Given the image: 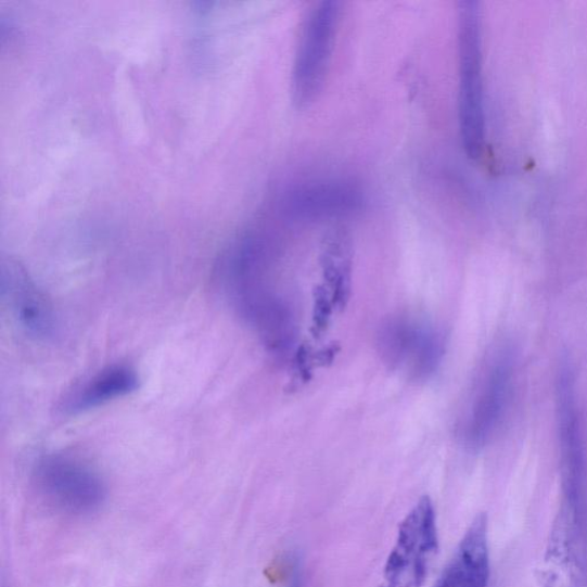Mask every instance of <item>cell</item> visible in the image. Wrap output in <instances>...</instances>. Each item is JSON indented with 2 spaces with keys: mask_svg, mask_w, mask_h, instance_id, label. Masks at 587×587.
<instances>
[{
  "mask_svg": "<svg viewBox=\"0 0 587 587\" xmlns=\"http://www.w3.org/2000/svg\"><path fill=\"white\" fill-rule=\"evenodd\" d=\"M459 127L469 157H481L485 143L481 13L475 2H462L458 13Z\"/></svg>",
  "mask_w": 587,
  "mask_h": 587,
  "instance_id": "6da1fadb",
  "label": "cell"
},
{
  "mask_svg": "<svg viewBox=\"0 0 587 587\" xmlns=\"http://www.w3.org/2000/svg\"><path fill=\"white\" fill-rule=\"evenodd\" d=\"M514 362L513 350L502 346L483 363L459 428L468 447L483 448L499 429L511 398Z\"/></svg>",
  "mask_w": 587,
  "mask_h": 587,
  "instance_id": "7a4b0ae2",
  "label": "cell"
},
{
  "mask_svg": "<svg viewBox=\"0 0 587 587\" xmlns=\"http://www.w3.org/2000/svg\"><path fill=\"white\" fill-rule=\"evenodd\" d=\"M438 551L434 505L422 497L403 520L380 587H422Z\"/></svg>",
  "mask_w": 587,
  "mask_h": 587,
  "instance_id": "3957f363",
  "label": "cell"
},
{
  "mask_svg": "<svg viewBox=\"0 0 587 587\" xmlns=\"http://www.w3.org/2000/svg\"><path fill=\"white\" fill-rule=\"evenodd\" d=\"M340 3L321 2L310 11L295 55L292 90L295 103L308 107L326 87L340 23Z\"/></svg>",
  "mask_w": 587,
  "mask_h": 587,
  "instance_id": "277c9868",
  "label": "cell"
},
{
  "mask_svg": "<svg viewBox=\"0 0 587 587\" xmlns=\"http://www.w3.org/2000/svg\"><path fill=\"white\" fill-rule=\"evenodd\" d=\"M34 482L51 508L69 515L91 514L106 497L105 483L99 474L71 456L51 455L40 459Z\"/></svg>",
  "mask_w": 587,
  "mask_h": 587,
  "instance_id": "5b68a950",
  "label": "cell"
},
{
  "mask_svg": "<svg viewBox=\"0 0 587 587\" xmlns=\"http://www.w3.org/2000/svg\"><path fill=\"white\" fill-rule=\"evenodd\" d=\"M378 337L381 357L392 369L413 380L429 379L437 370L444 344L428 323L407 317L393 318L383 323Z\"/></svg>",
  "mask_w": 587,
  "mask_h": 587,
  "instance_id": "8992f818",
  "label": "cell"
},
{
  "mask_svg": "<svg viewBox=\"0 0 587 587\" xmlns=\"http://www.w3.org/2000/svg\"><path fill=\"white\" fill-rule=\"evenodd\" d=\"M559 434L565 501L579 506L584 481V449L575 396V379L570 367L561 369L558 381Z\"/></svg>",
  "mask_w": 587,
  "mask_h": 587,
  "instance_id": "52a82bcc",
  "label": "cell"
},
{
  "mask_svg": "<svg viewBox=\"0 0 587 587\" xmlns=\"http://www.w3.org/2000/svg\"><path fill=\"white\" fill-rule=\"evenodd\" d=\"M2 289L20 326L39 340H48L55 332V317L51 303L27 271L8 260L2 266Z\"/></svg>",
  "mask_w": 587,
  "mask_h": 587,
  "instance_id": "ba28073f",
  "label": "cell"
},
{
  "mask_svg": "<svg viewBox=\"0 0 587 587\" xmlns=\"http://www.w3.org/2000/svg\"><path fill=\"white\" fill-rule=\"evenodd\" d=\"M577 511L562 505L546 552L540 587H582L584 578L577 543Z\"/></svg>",
  "mask_w": 587,
  "mask_h": 587,
  "instance_id": "9c48e42d",
  "label": "cell"
},
{
  "mask_svg": "<svg viewBox=\"0 0 587 587\" xmlns=\"http://www.w3.org/2000/svg\"><path fill=\"white\" fill-rule=\"evenodd\" d=\"M489 579L488 518L482 513L464 533L434 587H488Z\"/></svg>",
  "mask_w": 587,
  "mask_h": 587,
  "instance_id": "30bf717a",
  "label": "cell"
},
{
  "mask_svg": "<svg viewBox=\"0 0 587 587\" xmlns=\"http://www.w3.org/2000/svg\"><path fill=\"white\" fill-rule=\"evenodd\" d=\"M361 205L359 191L337 181L297 188L283 199L285 213L297 219H322L346 215Z\"/></svg>",
  "mask_w": 587,
  "mask_h": 587,
  "instance_id": "8fae6325",
  "label": "cell"
},
{
  "mask_svg": "<svg viewBox=\"0 0 587 587\" xmlns=\"http://www.w3.org/2000/svg\"><path fill=\"white\" fill-rule=\"evenodd\" d=\"M139 378L128 366H112L101 370L68 392L58 405L63 416H76L125 397L137 391Z\"/></svg>",
  "mask_w": 587,
  "mask_h": 587,
  "instance_id": "7c38bea8",
  "label": "cell"
},
{
  "mask_svg": "<svg viewBox=\"0 0 587 587\" xmlns=\"http://www.w3.org/2000/svg\"><path fill=\"white\" fill-rule=\"evenodd\" d=\"M290 587H303L302 586V576L301 570L297 564L294 565L292 578L290 580Z\"/></svg>",
  "mask_w": 587,
  "mask_h": 587,
  "instance_id": "4fadbf2b",
  "label": "cell"
}]
</instances>
